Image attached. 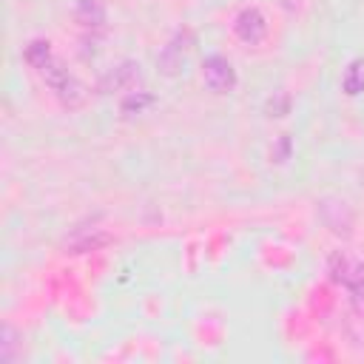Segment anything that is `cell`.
<instances>
[{"label": "cell", "instance_id": "9", "mask_svg": "<svg viewBox=\"0 0 364 364\" xmlns=\"http://www.w3.org/2000/svg\"><path fill=\"white\" fill-rule=\"evenodd\" d=\"M54 57V51H51V43L48 40H43V37H37V40H31L26 48H23V60L34 68V71H43L46 65H48V60Z\"/></svg>", "mask_w": 364, "mask_h": 364}, {"label": "cell", "instance_id": "13", "mask_svg": "<svg viewBox=\"0 0 364 364\" xmlns=\"http://www.w3.org/2000/svg\"><path fill=\"white\" fill-rule=\"evenodd\" d=\"M353 259L344 253V250H336L333 256H330V262H327V273H330V279L336 282V284H344L347 279H350V273H353Z\"/></svg>", "mask_w": 364, "mask_h": 364}, {"label": "cell", "instance_id": "8", "mask_svg": "<svg viewBox=\"0 0 364 364\" xmlns=\"http://www.w3.org/2000/svg\"><path fill=\"white\" fill-rule=\"evenodd\" d=\"M54 94H57V100H60L68 111L82 108V105H85V100H88V88H85L74 74H71V77H68V82H65L60 91H54Z\"/></svg>", "mask_w": 364, "mask_h": 364}, {"label": "cell", "instance_id": "3", "mask_svg": "<svg viewBox=\"0 0 364 364\" xmlns=\"http://www.w3.org/2000/svg\"><path fill=\"white\" fill-rule=\"evenodd\" d=\"M233 34L245 46H259L267 37V17L262 14L259 6H245L233 17Z\"/></svg>", "mask_w": 364, "mask_h": 364}, {"label": "cell", "instance_id": "4", "mask_svg": "<svg viewBox=\"0 0 364 364\" xmlns=\"http://www.w3.org/2000/svg\"><path fill=\"white\" fill-rule=\"evenodd\" d=\"M191 46H193V34H191L188 28L176 31V34L168 40V46L159 51V57H156L159 71H162V74H168V77L179 74V68H182V63H185V57H188Z\"/></svg>", "mask_w": 364, "mask_h": 364}, {"label": "cell", "instance_id": "14", "mask_svg": "<svg viewBox=\"0 0 364 364\" xmlns=\"http://www.w3.org/2000/svg\"><path fill=\"white\" fill-rule=\"evenodd\" d=\"M17 350H20V333L6 321L3 330H0V361L11 364L17 358Z\"/></svg>", "mask_w": 364, "mask_h": 364}, {"label": "cell", "instance_id": "16", "mask_svg": "<svg viewBox=\"0 0 364 364\" xmlns=\"http://www.w3.org/2000/svg\"><path fill=\"white\" fill-rule=\"evenodd\" d=\"M287 151H290V136L284 134V136H282V142H279V151L273 154V156H276V162H284V156H287Z\"/></svg>", "mask_w": 364, "mask_h": 364}, {"label": "cell", "instance_id": "2", "mask_svg": "<svg viewBox=\"0 0 364 364\" xmlns=\"http://www.w3.org/2000/svg\"><path fill=\"white\" fill-rule=\"evenodd\" d=\"M202 80L213 94H230L239 82L233 63L222 54H210V57L202 60Z\"/></svg>", "mask_w": 364, "mask_h": 364}, {"label": "cell", "instance_id": "6", "mask_svg": "<svg viewBox=\"0 0 364 364\" xmlns=\"http://www.w3.org/2000/svg\"><path fill=\"white\" fill-rule=\"evenodd\" d=\"M74 20L82 28H102L105 26V0H77Z\"/></svg>", "mask_w": 364, "mask_h": 364}, {"label": "cell", "instance_id": "1", "mask_svg": "<svg viewBox=\"0 0 364 364\" xmlns=\"http://www.w3.org/2000/svg\"><path fill=\"white\" fill-rule=\"evenodd\" d=\"M318 216H321L324 228L338 239H350L355 233V216H353L350 205L344 199H338V196L318 199Z\"/></svg>", "mask_w": 364, "mask_h": 364}, {"label": "cell", "instance_id": "12", "mask_svg": "<svg viewBox=\"0 0 364 364\" xmlns=\"http://www.w3.org/2000/svg\"><path fill=\"white\" fill-rule=\"evenodd\" d=\"M108 242H111V236L102 233V230L82 233L80 239H71V242L65 245V253H88V250H97V247H102V245H108Z\"/></svg>", "mask_w": 364, "mask_h": 364}, {"label": "cell", "instance_id": "15", "mask_svg": "<svg viewBox=\"0 0 364 364\" xmlns=\"http://www.w3.org/2000/svg\"><path fill=\"white\" fill-rule=\"evenodd\" d=\"M148 105H154V94H148V91H128L122 97V102H119V111H122V117H134V114H142Z\"/></svg>", "mask_w": 364, "mask_h": 364}, {"label": "cell", "instance_id": "11", "mask_svg": "<svg viewBox=\"0 0 364 364\" xmlns=\"http://www.w3.org/2000/svg\"><path fill=\"white\" fill-rule=\"evenodd\" d=\"M37 74L46 80V85H48L51 91H60V88L68 82V77H71V71L65 68V63H63L57 54H54V57L48 60V65H46L43 71H37Z\"/></svg>", "mask_w": 364, "mask_h": 364}, {"label": "cell", "instance_id": "7", "mask_svg": "<svg viewBox=\"0 0 364 364\" xmlns=\"http://www.w3.org/2000/svg\"><path fill=\"white\" fill-rule=\"evenodd\" d=\"M341 91L347 97L364 94V57H355V60L347 63V68L341 74Z\"/></svg>", "mask_w": 364, "mask_h": 364}, {"label": "cell", "instance_id": "5", "mask_svg": "<svg viewBox=\"0 0 364 364\" xmlns=\"http://www.w3.org/2000/svg\"><path fill=\"white\" fill-rule=\"evenodd\" d=\"M139 77H142L139 63H134V60H122L119 65L108 68V71L100 77L97 91H100V94H114V91H125V94H128V91L139 82Z\"/></svg>", "mask_w": 364, "mask_h": 364}, {"label": "cell", "instance_id": "10", "mask_svg": "<svg viewBox=\"0 0 364 364\" xmlns=\"http://www.w3.org/2000/svg\"><path fill=\"white\" fill-rule=\"evenodd\" d=\"M344 287L350 290L353 310H355L358 316H364V262H355V264H353V273H350V279L344 282Z\"/></svg>", "mask_w": 364, "mask_h": 364}]
</instances>
